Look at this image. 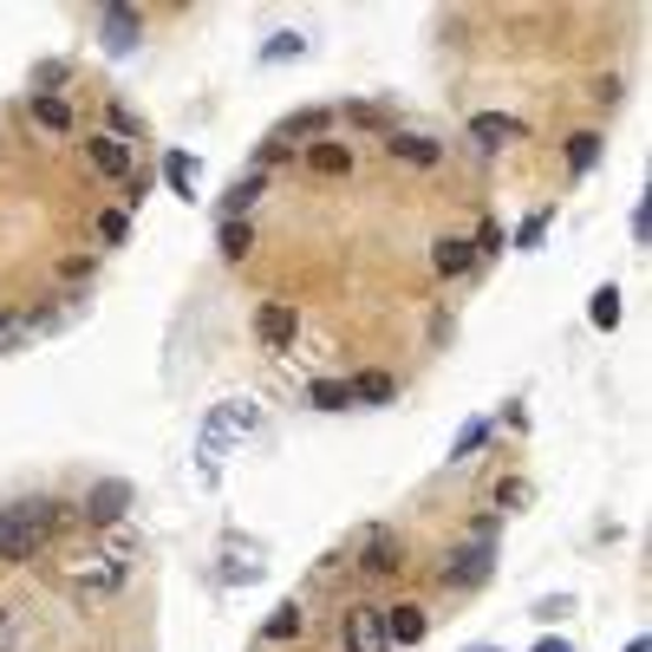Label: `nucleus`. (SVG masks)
<instances>
[{
	"mask_svg": "<svg viewBox=\"0 0 652 652\" xmlns=\"http://www.w3.org/2000/svg\"><path fill=\"white\" fill-rule=\"evenodd\" d=\"M60 528V503L53 496H20L0 509V562H33L40 542Z\"/></svg>",
	"mask_w": 652,
	"mask_h": 652,
	"instance_id": "nucleus-1",
	"label": "nucleus"
},
{
	"mask_svg": "<svg viewBox=\"0 0 652 652\" xmlns=\"http://www.w3.org/2000/svg\"><path fill=\"white\" fill-rule=\"evenodd\" d=\"M125 580H131V542H118V548H85L78 562H66V594H73L78 607L111 600Z\"/></svg>",
	"mask_w": 652,
	"mask_h": 652,
	"instance_id": "nucleus-2",
	"label": "nucleus"
},
{
	"mask_svg": "<svg viewBox=\"0 0 652 652\" xmlns=\"http://www.w3.org/2000/svg\"><path fill=\"white\" fill-rule=\"evenodd\" d=\"M255 425H261V405H255V398H222L216 411L203 418V431H196V470H203V477H216L222 450H228V443H242Z\"/></svg>",
	"mask_w": 652,
	"mask_h": 652,
	"instance_id": "nucleus-3",
	"label": "nucleus"
},
{
	"mask_svg": "<svg viewBox=\"0 0 652 652\" xmlns=\"http://www.w3.org/2000/svg\"><path fill=\"white\" fill-rule=\"evenodd\" d=\"M490 575H496V542H490V522H483L463 548H450V562H443V587H450V594H470V587H483Z\"/></svg>",
	"mask_w": 652,
	"mask_h": 652,
	"instance_id": "nucleus-4",
	"label": "nucleus"
},
{
	"mask_svg": "<svg viewBox=\"0 0 652 652\" xmlns=\"http://www.w3.org/2000/svg\"><path fill=\"white\" fill-rule=\"evenodd\" d=\"M125 509H131V483H125V477H98V483L85 490L78 515H85L92 528H118V522H125Z\"/></svg>",
	"mask_w": 652,
	"mask_h": 652,
	"instance_id": "nucleus-5",
	"label": "nucleus"
},
{
	"mask_svg": "<svg viewBox=\"0 0 652 652\" xmlns=\"http://www.w3.org/2000/svg\"><path fill=\"white\" fill-rule=\"evenodd\" d=\"M98 40H105V53L111 60H125L138 40H145V20H138V7H125V0H111L105 13H98Z\"/></svg>",
	"mask_w": 652,
	"mask_h": 652,
	"instance_id": "nucleus-6",
	"label": "nucleus"
},
{
	"mask_svg": "<svg viewBox=\"0 0 652 652\" xmlns=\"http://www.w3.org/2000/svg\"><path fill=\"white\" fill-rule=\"evenodd\" d=\"M340 640L346 652H385V607H346V620H340Z\"/></svg>",
	"mask_w": 652,
	"mask_h": 652,
	"instance_id": "nucleus-7",
	"label": "nucleus"
},
{
	"mask_svg": "<svg viewBox=\"0 0 652 652\" xmlns=\"http://www.w3.org/2000/svg\"><path fill=\"white\" fill-rule=\"evenodd\" d=\"M255 333H261V346H268V353H288L293 333H300V313H293L288 300H268V307L255 313Z\"/></svg>",
	"mask_w": 652,
	"mask_h": 652,
	"instance_id": "nucleus-8",
	"label": "nucleus"
},
{
	"mask_svg": "<svg viewBox=\"0 0 652 652\" xmlns=\"http://www.w3.org/2000/svg\"><path fill=\"white\" fill-rule=\"evenodd\" d=\"M0 652H40V620L26 607H0Z\"/></svg>",
	"mask_w": 652,
	"mask_h": 652,
	"instance_id": "nucleus-9",
	"label": "nucleus"
},
{
	"mask_svg": "<svg viewBox=\"0 0 652 652\" xmlns=\"http://www.w3.org/2000/svg\"><path fill=\"white\" fill-rule=\"evenodd\" d=\"M360 568H365V575H392V568H405V542H398L392 528H372V535H365Z\"/></svg>",
	"mask_w": 652,
	"mask_h": 652,
	"instance_id": "nucleus-10",
	"label": "nucleus"
},
{
	"mask_svg": "<svg viewBox=\"0 0 652 652\" xmlns=\"http://www.w3.org/2000/svg\"><path fill=\"white\" fill-rule=\"evenodd\" d=\"M242 580H261V555L242 535H228L222 542V587H242Z\"/></svg>",
	"mask_w": 652,
	"mask_h": 652,
	"instance_id": "nucleus-11",
	"label": "nucleus"
},
{
	"mask_svg": "<svg viewBox=\"0 0 652 652\" xmlns=\"http://www.w3.org/2000/svg\"><path fill=\"white\" fill-rule=\"evenodd\" d=\"M425 627H431L425 607H411V600H405V607H385V640H392V646H418Z\"/></svg>",
	"mask_w": 652,
	"mask_h": 652,
	"instance_id": "nucleus-12",
	"label": "nucleus"
},
{
	"mask_svg": "<svg viewBox=\"0 0 652 652\" xmlns=\"http://www.w3.org/2000/svg\"><path fill=\"white\" fill-rule=\"evenodd\" d=\"M470 138H477L483 150H503V145L522 138V125H515L509 111H477V118H470Z\"/></svg>",
	"mask_w": 652,
	"mask_h": 652,
	"instance_id": "nucleus-13",
	"label": "nucleus"
},
{
	"mask_svg": "<svg viewBox=\"0 0 652 652\" xmlns=\"http://www.w3.org/2000/svg\"><path fill=\"white\" fill-rule=\"evenodd\" d=\"M300 163H307L313 177H346V170H353V150H346V145H327V138H313V145L300 150Z\"/></svg>",
	"mask_w": 652,
	"mask_h": 652,
	"instance_id": "nucleus-14",
	"label": "nucleus"
},
{
	"mask_svg": "<svg viewBox=\"0 0 652 652\" xmlns=\"http://www.w3.org/2000/svg\"><path fill=\"white\" fill-rule=\"evenodd\" d=\"M261 190H268V177H261V170L235 177V183H228V196H222V222H242L248 210H255V196H261Z\"/></svg>",
	"mask_w": 652,
	"mask_h": 652,
	"instance_id": "nucleus-15",
	"label": "nucleus"
},
{
	"mask_svg": "<svg viewBox=\"0 0 652 652\" xmlns=\"http://www.w3.org/2000/svg\"><path fill=\"white\" fill-rule=\"evenodd\" d=\"M85 157H92L98 177H131V150H125V138H92Z\"/></svg>",
	"mask_w": 652,
	"mask_h": 652,
	"instance_id": "nucleus-16",
	"label": "nucleus"
},
{
	"mask_svg": "<svg viewBox=\"0 0 652 652\" xmlns=\"http://www.w3.org/2000/svg\"><path fill=\"white\" fill-rule=\"evenodd\" d=\"M431 268L437 275H470L477 268V248L457 242V235H443V242H431Z\"/></svg>",
	"mask_w": 652,
	"mask_h": 652,
	"instance_id": "nucleus-17",
	"label": "nucleus"
},
{
	"mask_svg": "<svg viewBox=\"0 0 652 652\" xmlns=\"http://www.w3.org/2000/svg\"><path fill=\"white\" fill-rule=\"evenodd\" d=\"M26 111H33V125H40V131H73V105H66L60 92H33V105H26Z\"/></svg>",
	"mask_w": 652,
	"mask_h": 652,
	"instance_id": "nucleus-18",
	"label": "nucleus"
},
{
	"mask_svg": "<svg viewBox=\"0 0 652 652\" xmlns=\"http://www.w3.org/2000/svg\"><path fill=\"white\" fill-rule=\"evenodd\" d=\"M307 405H320V411H346V405H353V378H313V385H307Z\"/></svg>",
	"mask_w": 652,
	"mask_h": 652,
	"instance_id": "nucleus-19",
	"label": "nucleus"
},
{
	"mask_svg": "<svg viewBox=\"0 0 652 652\" xmlns=\"http://www.w3.org/2000/svg\"><path fill=\"white\" fill-rule=\"evenodd\" d=\"M392 157H398V163H425V170H431L443 150H437L431 138H418V131H392Z\"/></svg>",
	"mask_w": 652,
	"mask_h": 652,
	"instance_id": "nucleus-20",
	"label": "nucleus"
},
{
	"mask_svg": "<svg viewBox=\"0 0 652 652\" xmlns=\"http://www.w3.org/2000/svg\"><path fill=\"white\" fill-rule=\"evenodd\" d=\"M163 183L196 203V163H190V150H170V157H163Z\"/></svg>",
	"mask_w": 652,
	"mask_h": 652,
	"instance_id": "nucleus-21",
	"label": "nucleus"
},
{
	"mask_svg": "<svg viewBox=\"0 0 652 652\" xmlns=\"http://www.w3.org/2000/svg\"><path fill=\"white\" fill-rule=\"evenodd\" d=\"M320 131H327V111H293L288 125L268 138V150H288V138H320Z\"/></svg>",
	"mask_w": 652,
	"mask_h": 652,
	"instance_id": "nucleus-22",
	"label": "nucleus"
},
{
	"mask_svg": "<svg viewBox=\"0 0 652 652\" xmlns=\"http://www.w3.org/2000/svg\"><path fill=\"white\" fill-rule=\"evenodd\" d=\"M392 398H398V385L385 372H360L353 378V405H392Z\"/></svg>",
	"mask_w": 652,
	"mask_h": 652,
	"instance_id": "nucleus-23",
	"label": "nucleus"
},
{
	"mask_svg": "<svg viewBox=\"0 0 652 652\" xmlns=\"http://www.w3.org/2000/svg\"><path fill=\"white\" fill-rule=\"evenodd\" d=\"M587 320H594L600 333H613V327H620V288H594V300H587Z\"/></svg>",
	"mask_w": 652,
	"mask_h": 652,
	"instance_id": "nucleus-24",
	"label": "nucleus"
},
{
	"mask_svg": "<svg viewBox=\"0 0 652 652\" xmlns=\"http://www.w3.org/2000/svg\"><path fill=\"white\" fill-rule=\"evenodd\" d=\"M300 53H307V40H300L293 26L268 33V46H261V60H268V66H288V60H300Z\"/></svg>",
	"mask_w": 652,
	"mask_h": 652,
	"instance_id": "nucleus-25",
	"label": "nucleus"
},
{
	"mask_svg": "<svg viewBox=\"0 0 652 652\" xmlns=\"http://www.w3.org/2000/svg\"><path fill=\"white\" fill-rule=\"evenodd\" d=\"M300 633H307L300 600H281V607H275V620H268V640H300Z\"/></svg>",
	"mask_w": 652,
	"mask_h": 652,
	"instance_id": "nucleus-26",
	"label": "nucleus"
},
{
	"mask_svg": "<svg viewBox=\"0 0 652 652\" xmlns=\"http://www.w3.org/2000/svg\"><path fill=\"white\" fill-rule=\"evenodd\" d=\"M483 443H490V418H470V425H463V431H457V443H450V457H457V463H463V457H477V450H483Z\"/></svg>",
	"mask_w": 652,
	"mask_h": 652,
	"instance_id": "nucleus-27",
	"label": "nucleus"
},
{
	"mask_svg": "<svg viewBox=\"0 0 652 652\" xmlns=\"http://www.w3.org/2000/svg\"><path fill=\"white\" fill-rule=\"evenodd\" d=\"M594 163H600V138H594V131H575V138H568V170H594Z\"/></svg>",
	"mask_w": 652,
	"mask_h": 652,
	"instance_id": "nucleus-28",
	"label": "nucleus"
},
{
	"mask_svg": "<svg viewBox=\"0 0 652 652\" xmlns=\"http://www.w3.org/2000/svg\"><path fill=\"white\" fill-rule=\"evenodd\" d=\"M222 255H228V261H242V255H248V248H255V228H248V222H222Z\"/></svg>",
	"mask_w": 652,
	"mask_h": 652,
	"instance_id": "nucleus-29",
	"label": "nucleus"
},
{
	"mask_svg": "<svg viewBox=\"0 0 652 652\" xmlns=\"http://www.w3.org/2000/svg\"><path fill=\"white\" fill-rule=\"evenodd\" d=\"M542 228H548V210H535V216L515 228V248H535V242H542Z\"/></svg>",
	"mask_w": 652,
	"mask_h": 652,
	"instance_id": "nucleus-30",
	"label": "nucleus"
},
{
	"mask_svg": "<svg viewBox=\"0 0 652 652\" xmlns=\"http://www.w3.org/2000/svg\"><path fill=\"white\" fill-rule=\"evenodd\" d=\"M470 248H477V261H483V255H496V248H503V228H496V222H483V228H477V242H470Z\"/></svg>",
	"mask_w": 652,
	"mask_h": 652,
	"instance_id": "nucleus-31",
	"label": "nucleus"
},
{
	"mask_svg": "<svg viewBox=\"0 0 652 652\" xmlns=\"http://www.w3.org/2000/svg\"><path fill=\"white\" fill-rule=\"evenodd\" d=\"M125 228H131L125 210H105V216H98V235H105V242H125Z\"/></svg>",
	"mask_w": 652,
	"mask_h": 652,
	"instance_id": "nucleus-32",
	"label": "nucleus"
},
{
	"mask_svg": "<svg viewBox=\"0 0 652 652\" xmlns=\"http://www.w3.org/2000/svg\"><path fill=\"white\" fill-rule=\"evenodd\" d=\"M53 85H66V66H60V60H46V66H40V92H53Z\"/></svg>",
	"mask_w": 652,
	"mask_h": 652,
	"instance_id": "nucleus-33",
	"label": "nucleus"
},
{
	"mask_svg": "<svg viewBox=\"0 0 652 652\" xmlns=\"http://www.w3.org/2000/svg\"><path fill=\"white\" fill-rule=\"evenodd\" d=\"M535 652H575V646H568V640H542Z\"/></svg>",
	"mask_w": 652,
	"mask_h": 652,
	"instance_id": "nucleus-34",
	"label": "nucleus"
},
{
	"mask_svg": "<svg viewBox=\"0 0 652 652\" xmlns=\"http://www.w3.org/2000/svg\"><path fill=\"white\" fill-rule=\"evenodd\" d=\"M627 652H652V646H646V640H627Z\"/></svg>",
	"mask_w": 652,
	"mask_h": 652,
	"instance_id": "nucleus-35",
	"label": "nucleus"
},
{
	"mask_svg": "<svg viewBox=\"0 0 652 652\" xmlns=\"http://www.w3.org/2000/svg\"><path fill=\"white\" fill-rule=\"evenodd\" d=\"M463 652H509V646H463Z\"/></svg>",
	"mask_w": 652,
	"mask_h": 652,
	"instance_id": "nucleus-36",
	"label": "nucleus"
}]
</instances>
